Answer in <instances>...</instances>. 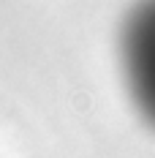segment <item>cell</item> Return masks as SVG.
I'll return each instance as SVG.
<instances>
[{"instance_id": "cell-1", "label": "cell", "mask_w": 155, "mask_h": 158, "mask_svg": "<svg viewBox=\"0 0 155 158\" xmlns=\"http://www.w3.org/2000/svg\"><path fill=\"white\" fill-rule=\"evenodd\" d=\"M120 63L128 95L155 131V0H136L123 22Z\"/></svg>"}]
</instances>
